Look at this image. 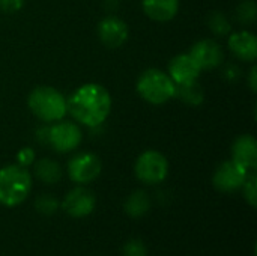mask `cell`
Listing matches in <instances>:
<instances>
[{"instance_id":"obj_1","label":"cell","mask_w":257,"mask_h":256,"mask_svg":"<svg viewBox=\"0 0 257 256\" xmlns=\"http://www.w3.org/2000/svg\"><path fill=\"white\" fill-rule=\"evenodd\" d=\"M66 106L77 122L89 128H96L110 116L111 97L102 84L86 83L69 97Z\"/></svg>"},{"instance_id":"obj_25","label":"cell","mask_w":257,"mask_h":256,"mask_svg":"<svg viewBox=\"0 0 257 256\" xmlns=\"http://www.w3.org/2000/svg\"><path fill=\"white\" fill-rule=\"evenodd\" d=\"M24 6V0H0V9L5 14H15Z\"/></svg>"},{"instance_id":"obj_13","label":"cell","mask_w":257,"mask_h":256,"mask_svg":"<svg viewBox=\"0 0 257 256\" xmlns=\"http://www.w3.org/2000/svg\"><path fill=\"white\" fill-rule=\"evenodd\" d=\"M229 50L244 62H254L257 57L256 35L250 30L233 32L227 39Z\"/></svg>"},{"instance_id":"obj_3","label":"cell","mask_w":257,"mask_h":256,"mask_svg":"<svg viewBox=\"0 0 257 256\" xmlns=\"http://www.w3.org/2000/svg\"><path fill=\"white\" fill-rule=\"evenodd\" d=\"M32 190V175L27 167L9 164L0 169V204L17 207L23 204Z\"/></svg>"},{"instance_id":"obj_27","label":"cell","mask_w":257,"mask_h":256,"mask_svg":"<svg viewBox=\"0 0 257 256\" xmlns=\"http://www.w3.org/2000/svg\"><path fill=\"white\" fill-rule=\"evenodd\" d=\"M36 140L42 145H48V127H41L36 130Z\"/></svg>"},{"instance_id":"obj_15","label":"cell","mask_w":257,"mask_h":256,"mask_svg":"<svg viewBox=\"0 0 257 256\" xmlns=\"http://www.w3.org/2000/svg\"><path fill=\"white\" fill-rule=\"evenodd\" d=\"M145 14L160 23L173 20L179 11V0H143Z\"/></svg>"},{"instance_id":"obj_28","label":"cell","mask_w":257,"mask_h":256,"mask_svg":"<svg viewBox=\"0 0 257 256\" xmlns=\"http://www.w3.org/2000/svg\"><path fill=\"white\" fill-rule=\"evenodd\" d=\"M248 83H250V89H251L253 92H256L257 91V68L256 66H253V68H251V71H250V74H248Z\"/></svg>"},{"instance_id":"obj_18","label":"cell","mask_w":257,"mask_h":256,"mask_svg":"<svg viewBox=\"0 0 257 256\" xmlns=\"http://www.w3.org/2000/svg\"><path fill=\"white\" fill-rule=\"evenodd\" d=\"M175 98L181 100L188 106H200L205 100V92L197 81L187 84H176Z\"/></svg>"},{"instance_id":"obj_17","label":"cell","mask_w":257,"mask_h":256,"mask_svg":"<svg viewBox=\"0 0 257 256\" xmlns=\"http://www.w3.org/2000/svg\"><path fill=\"white\" fill-rule=\"evenodd\" d=\"M151 208V199L148 196L146 192L143 190H136L133 192L125 204H123V210L125 213L130 216V217H134V219H139V217H143Z\"/></svg>"},{"instance_id":"obj_19","label":"cell","mask_w":257,"mask_h":256,"mask_svg":"<svg viewBox=\"0 0 257 256\" xmlns=\"http://www.w3.org/2000/svg\"><path fill=\"white\" fill-rule=\"evenodd\" d=\"M208 26L209 29L217 35V36H226L230 33L232 30V26H230V21L227 20V17L220 12V11H215L212 14H209L208 17Z\"/></svg>"},{"instance_id":"obj_12","label":"cell","mask_w":257,"mask_h":256,"mask_svg":"<svg viewBox=\"0 0 257 256\" xmlns=\"http://www.w3.org/2000/svg\"><path fill=\"white\" fill-rule=\"evenodd\" d=\"M202 69L196 63V60L188 54H178L169 63V75L175 81V84H187L197 81Z\"/></svg>"},{"instance_id":"obj_7","label":"cell","mask_w":257,"mask_h":256,"mask_svg":"<svg viewBox=\"0 0 257 256\" xmlns=\"http://www.w3.org/2000/svg\"><path fill=\"white\" fill-rule=\"evenodd\" d=\"M102 170L99 157L93 152H80L68 163V175L75 184H89L95 181Z\"/></svg>"},{"instance_id":"obj_22","label":"cell","mask_w":257,"mask_h":256,"mask_svg":"<svg viewBox=\"0 0 257 256\" xmlns=\"http://www.w3.org/2000/svg\"><path fill=\"white\" fill-rule=\"evenodd\" d=\"M242 192H244V198L248 202L250 207L256 208L257 207V177L256 174H248L244 186H242Z\"/></svg>"},{"instance_id":"obj_23","label":"cell","mask_w":257,"mask_h":256,"mask_svg":"<svg viewBox=\"0 0 257 256\" xmlns=\"http://www.w3.org/2000/svg\"><path fill=\"white\" fill-rule=\"evenodd\" d=\"M122 255L123 256H148V249H146V246H145V243H143L142 240L133 238V240H130V241L123 246Z\"/></svg>"},{"instance_id":"obj_26","label":"cell","mask_w":257,"mask_h":256,"mask_svg":"<svg viewBox=\"0 0 257 256\" xmlns=\"http://www.w3.org/2000/svg\"><path fill=\"white\" fill-rule=\"evenodd\" d=\"M224 77L229 81H236L241 77V69L236 65H227L224 66Z\"/></svg>"},{"instance_id":"obj_10","label":"cell","mask_w":257,"mask_h":256,"mask_svg":"<svg viewBox=\"0 0 257 256\" xmlns=\"http://www.w3.org/2000/svg\"><path fill=\"white\" fill-rule=\"evenodd\" d=\"M128 24L116 15H107L98 23V38L108 48L122 47L128 39Z\"/></svg>"},{"instance_id":"obj_8","label":"cell","mask_w":257,"mask_h":256,"mask_svg":"<svg viewBox=\"0 0 257 256\" xmlns=\"http://www.w3.org/2000/svg\"><path fill=\"white\" fill-rule=\"evenodd\" d=\"M247 177H248V170L245 167H242L233 160H227L217 167L212 177V183L218 192L233 193L242 189Z\"/></svg>"},{"instance_id":"obj_14","label":"cell","mask_w":257,"mask_h":256,"mask_svg":"<svg viewBox=\"0 0 257 256\" xmlns=\"http://www.w3.org/2000/svg\"><path fill=\"white\" fill-rule=\"evenodd\" d=\"M232 160L245 167L248 172L257 166V142L251 134L239 136L232 145Z\"/></svg>"},{"instance_id":"obj_5","label":"cell","mask_w":257,"mask_h":256,"mask_svg":"<svg viewBox=\"0 0 257 256\" xmlns=\"http://www.w3.org/2000/svg\"><path fill=\"white\" fill-rule=\"evenodd\" d=\"M134 172L139 181L148 186H155L163 183L169 175V161L164 154L155 149L145 151L139 155Z\"/></svg>"},{"instance_id":"obj_20","label":"cell","mask_w":257,"mask_h":256,"mask_svg":"<svg viewBox=\"0 0 257 256\" xmlns=\"http://www.w3.org/2000/svg\"><path fill=\"white\" fill-rule=\"evenodd\" d=\"M257 8L254 0H242L236 8V18L242 24H253L256 21Z\"/></svg>"},{"instance_id":"obj_9","label":"cell","mask_w":257,"mask_h":256,"mask_svg":"<svg viewBox=\"0 0 257 256\" xmlns=\"http://www.w3.org/2000/svg\"><path fill=\"white\" fill-rule=\"evenodd\" d=\"M96 207L95 195L86 187H75L68 192L62 202V208L65 213L74 219H83L93 213Z\"/></svg>"},{"instance_id":"obj_6","label":"cell","mask_w":257,"mask_h":256,"mask_svg":"<svg viewBox=\"0 0 257 256\" xmlns=\"http://www.w3.org/2000/svg\"><path fill=\"white\" fill-rule=\"evenodd\" d=\"M81 140L83 133L75 122L60 119L48 127V146L60 154L77 149Z\"/></svg>"},{"instance_id":"obj_16","label":"cell","mask_w":257,"mask_h":256,"mask_svg":"<svg viewBox=\"0 0 257 256\" xmlns=\"http://www.w3.org/2000/svg\"><path fill=\"white\" fill-rule=\"evenodd\" d=\"M35 177L44 184H56L62 178V167L57 161L51 158H41L35 163L33 167Z\"/></svg>"},{"instance_id":"obj_2","label":"cell","mask_w":257,"mask_h":256,"mask_svg":"<svg viewBox=\"0 0 257 256\" xmlns=\"http://www.w3.org/2000/svg\"><path fill=\"white\" fill-rule=\"evenodd\" d=\"M30 112L42 122H57L68 113L65 97L51 86H36L27 97Z\"/></svg>"},{"instance_id":"obj_11","label":"cell","mask_w":257,"mask_h":256,"mask_svg":"<svg viewBox=\"0 0 257 256\" xmlns=\"http://www.w3.org/2000/svg\"><path fill=\"white\" fill-rule=\"evenodd\" d=\"M190 56L196 60L202 71L215 69L223 65L224 53L221 45L214 39H202L193 44L190 50Z\"/></svg>"},{"instance_id":"obj_21","label":"cell","mask_w":257,"mask_h":256,"mask_svg":"<svg viewBox=\"0 0 257 256\" xmlns=\"http://www.w3.org/2000/svg\"><path fill=\"white\" fill-rule=\"evenodd\" d=\"M35 208L38 213L44 214V216H51L59 210V201L53 196V195H41L36 198L35 201Z\"/></svg>"},{"instance_id":"obj_24","label":"cell","mask_w":257,"mask_h":256,"mask_svg":"<svg viewBox=\"0 0 257 256\" xmlns=\"http://www.w3.org/2000/svg\"><path fill=\"white\" fill-rule=\"evenodd\" d=\"M35 151L30 146H24L17 152V164L23 166V167H29L30 164L35 163Z\"/></svg>"},{"instance_id":"obj_4","label":"cell","mask_w":257,"mask_h":256,"mask_svg":"<svg viewBox=\"0 0 257 256\" xmlns=\"http://www.w3.org/2000/svg\"><path fill=\"white\" fill-rule=\"evenodd\" d=\"M136 89H137V94L146 103L160 106L175 98L176 84L170 78V75L166 74L164 71L157 69V68H149L140 74Z\"/></svg>"}]
</instances>
